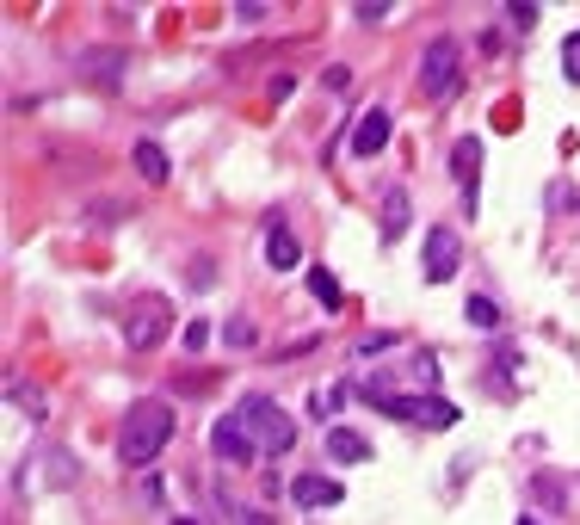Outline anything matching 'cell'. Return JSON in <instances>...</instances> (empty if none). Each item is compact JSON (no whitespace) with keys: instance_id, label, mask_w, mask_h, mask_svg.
I'll return each instance as SVG.
<instances>
[{"instance_id":"6da1fadb","label":"cell","mask_w":580,"mask_h":525,"mask_svg":"<svg viewBox=\"0 0 580 525\" xmlns=\"http://www.w3.org/2000/svg\"><path fill=\"white\" fill-rule=\"evenodd\" d=\"M173 439V402L161 396H142L124 408V427H118V464L124 470H149Z\"/></svg>"},{"instance_id":"7a4b0ae2","label":"cell","mask_w":580,"mask_h":525,"mask_svg":"<svg viewBox=\"0 0 580 525\" xmlns=\"http://www.w3.org/2000/svg\"><path fill=\"white\" fill-rule=\"evenodd\" d=\"M241 420H247V433H253V445H260L266 458H284V451L297 445V420H290L272 396H247L241 402Z\"/></svg>"},{"instance_id":"3957f363","label":"cell","mask_w":580,"mask_h":525,"mask_svg":"<svg viewBox=\"0 0 580 525\" xmlns=\"http://www.w3.org/2000/svg\"><path fill=\"white\" fill-rule=\"evenodd\" d=\"M167 328H173V303L167 297H142L130 309V322H124V346H130V353H149V346L167 340Z\"/></svg>"},{"instance_id":"277c9868","label":"cell","mask_w":580,"mask_h":525,"mask_svg":"<svg viewBox=\"0 0 580 525\" xmlns=\"http://www.w3.org/2000/svg\"><path fill=\"white\" fill-rule=\"evenodd\" d=\"M457 68H463L457 38H432L426 56H420V93H426V99H445V93L457 87Z\"/></svg>"},{"instance_id":"5b68a950","label":"cell","mask_w":580,"mask_h":525,"mask_svg":"<svg viewBox=\"0 0 580 525\" xmlns=\"http://www.w3.org/2000/svg\"><path fill=\"white\" fill-rule=\"evenodd\" d=\"M210 451H216L223 464H235V470H247L253 458H260V445H253V433H247L241 414H223V420L210 427Z\"/></svg>"},{"instance_id":"8992f818","label":"cell","mask_w":580,"mask_h":525,"mask_svg":"<svg viewBox=\"0 0 580 525\" xmlns=\"http://www.w3.org/2000/svg\"><path fill=\"white\" fill-rule=\"evenodd\" d=\"M463 266V241H457V229H445V223H432L426 229V285H445V278Z\"/></svg>"},{"instance_id":"52a82bcc","label":"cell","mask_w":580,"mask_h":525,"mask_svg":"<svg viewBox=\"0 0 580 525\" xmlns=\"http://www.w3.org/2000/svg\"><path fill=\"white\" fill-rule=\"evenodd\" d=\"M451 180L463 186L469 210H476V180H482V136H457V143H451Z\"/></svg>"},{"instance_id":"ba28073f","label":"cell","mask_w":580,"mask_h":525,"mask_svg":"<svg viewBox=\"0 0 580 525\" xmlns=\"http://www.w3.org/2000/svg\"><path fill=\"white\" fill-rule=\"evenodd\" d=\"M389 149V112H377V105H371V112H358L352 118V155H383Z\"/></svg>"},{"instance_id":"9c48e42d","label":"cell","mask_w":580,"mask_h":525,"mask_svg":"<svg viewBox=\"0 0 580 525\" xmlns=\"http://www.w3.org/2000/svg\"><path fill=\"white\" fill-rule=\"evenodd\" d=\"M408 223H414L408 192H402V186H389V192H383V210H377V235H383V241H402V235H408Z\"/></svg>"},{"instance_id":"30bf717a","label":"cell","mask_w":580,"mask_h":525,"mask_svg":"<svg viewBox=\"0 0 580 525\" xmlns=\"http://www.w3.org/2000/svg\"><path fill=\"white\" fill-rule=\"evenodd\" d=\"M290 501H297V507H334L340 501V482L334 476H297V482H290Z\"/></svg>"},{"instance_id":"8fae6325","label":"cell","mask_w":580,"mask_h":525,"mask_svg":"<svg viewBox=\"0 0 580 525\" xmlns=\"http://www.w3.org/2000/svg\"><path fill=\"white\" fill-rule=\"evenodd\" d=\"M266 260H272V272H290L303 260V248H297V235H290L278 217H272V229H266Z\"/></svg>"},{"instance_id":"7c38bea8","label":"cell","mask_w":580,"mask_h":525,"mask_svg":"<svg viewBox=\"0 0 580 525\" xmlns=\"http://www.w3.org/2000/svg\"><path fill=\"white\" fill-rule=\"evenodd\" d=\"M328 458L334 464H365L371 458V439H358L352 427H328Z\"/></svg>"},{"instance_id":"4fadbf2b","label":"cell","mask_w":580,"mask_h":525,"mask_svg":"<svg viewBox=\"0 0 580 525\" xmlns=\"http://www.w3.org/2000/svg\"><path fill=\"white\" fill-rule=\"evenodd\" d=\"M130 161H136V173H142V180H149V186H167V173H173V167H167L161 143H149V136H142V143H136V155H130Z\"/></svg>"},{"instance_id":"5bb4252c","label":"cell","mask_w":580,"mask_h":525,"mask_svg":"<svg viewBox=\"0 0 580 525\" xmlns=\"http://www.w3.org/2000/svg\"><path fill=\"white\" fill-rule=\"evenodd\" d=\"M309 297H315L321 309H340V303H346V291H340V278H334L328 266H315V272H309Z\"/></svg>"},{"instance_id":"9a60e30c","label":"cell","mask_w":580,"mask_h":525,"mask_svg":"<svg viewBox=\"0 0 580 525\" xmlns=\"http://www.w3.org/2000/svg\"><path fill=\"white\" fill-rule=\"evenodd\" d=\"M420 427H432V433L457 427V402H445V396H420Z\"/></svg>"},{"instance_id":"2e32d148","label":"cell","mask_w":580,"mask_h":525,"mask_svg":"<svg viewBox=\"0 0 580 525\" xmlns=\"http://www.w3.org/2000/svg\"><path fill=\"white\" fill-rule=\"evenodd\" d=\"M463 322L482 328V334H494V328H500V303H494V297H469V303H463Z\"/></svg>"},{"instance_id":"e0dca14e","label":"cell","mask_w":580,"mask_h":525,"mask_svg":"<svg viewBox=\"0 0 580 525\" xmlns=\"http://www.w3.org/2000/svg\"><path fill=\"white\" fill-rule=\"evenodd\" d=\"M179 340H186V353H204V346H210V322H186Z\"/></svg>"},{"instance_id":"ac0fdd59","label":"cell","mask_w":580,"mask_h":525,"mask_svg":"<svg viewBox=\"0 0 580 525\" xmlns=\"http://www.w3.org/2000/svg\"><path fill=\"white\" fill-rule=\"evenodd\" d=\"M562 75H568V81H580V31L562 44Z\"/></svg>"},{"instance_id":"d6986e66","label":"cell","mask_w":580,"mask_h":525,"mask_svg":"<svg viewBox=\"0 0 580 525\" xmlns=\"http://www.w3.org/2000/svg\"><path fill=\"white\" fill-rule=\"evenodd\" d=\"M352 19H358V25H377V19H389V7H383V0H358Z\"/></svg>"},{"instance_id":"ffe728a7","label":"cell","mask_w":580,"mask_h":525,"mask_svg":"<svg viewBox=\"0 0 580 525\" xmlns=\"http://www.w3.org/2000/svg\"><path fill=\"white\" fill-rule=\"evenodd\" d=\"M223 340H229V346H253V340H260V334H253V322H241V315H235V322L223 328Z\"/></svg>"},{"instance_id":"44dd1931","label":"cell","mask_w":580,"mask_h":525,"mask_svg":"<svg viewBox=\"0 0 580 525\" xmlns=\"http://www.w3.org/2000/svg\"><path fill=\"white\" fill-rule=\"evenodd\" d=\"M395 334H371V340H358V359H371V353H389Z\"/></svg>"},{"instance_id":"7402d4cb","label":"cell","mask_w":580,"mask_h":525,"mask_svg":"<svg viewBox=\"0 0 580 525\" xmlns=\"http://www.w3.org/2000/svg\"><path fill=\"white\" fill-rule=\"evenodd\" d=\"M537 501H550V507H556V501H562V482H550V476H537Z\"/></svg>"},{"instance_id":"603a6c76","label":"cell","mask_w":580,"mask_h":525,"mask_svg":"<svg viewBox=\"0 0 580 525\" xmlns=\"http://www.w3.org/2000/svg\"><path fill=\"white\" fill-rule=\"evenodd\" d=\"M346 81H352V68H346V62H334V68H328V87H334V93H346Z\"/></svg>"},{"instance_id":"cb8c5ba5","label":"cell","mask_w":580,"mask_h":525,"mask_svg":"<svg viewBox=\"0 0 580 525\" xmlns=\"http://www.w3.org/2000/svg\"><path fill=\"white\" fill-rule=\"evenodd\" d=\"M186 285H192V291H204V285H210V260H192V278H186Z\"/></svg>"},{"instance_id":"d4e9b609","label":"cell","mask_w":580,"mask_h":525,"mask_svg":"<svg viewBox=\"0 0 580 525\" xmlns=\"http://www.w3.org/2000/svg\"><path fill=\"white\" fill-rule=\"evenodd\" d=\"M506 19H513L519 31H531V25H537V7H513V13H506Z\"/></svg>"},{"instance_id":"484cf974","label":"cell","mask_w":580,"mask_h":525,"mask_svg":"<svg viewBox=\"0 0 580 525\" xmlns=\"http://www.w3.org/2000/svg\"><path fill=\"white\" fill-rule=\"evenodd\" d=\"M290 87H297L290 75H272V81H266V93H272V99H290Z\"/></svg>"},{"instance_id":"4316f807","label":"cell","mask_w":580,"mask_h":525,"mask_svg":"<svg viewBox=\"0 0 580 525\" xmlns=\"http://www.w3.org/2000/svg\"><path fill=\"white\" fill-rule=\"evenodd\" d=\"M519 525H543V519H531V513H525V519H519Z\"/></svg>"},{"instance_id":"83f0119b","label":"cell","mask_w":580,"mask_h":525,"mask_svg":"<svg viewBox=\"0 0 580 525\" xmlns=\"http://www.w3.org/2000/svg\"><path fill=\"white\" fill-rule=\"evenodd\" d=\"M167 525H192V519H167Z\"/></svg>"}]
</instances>
